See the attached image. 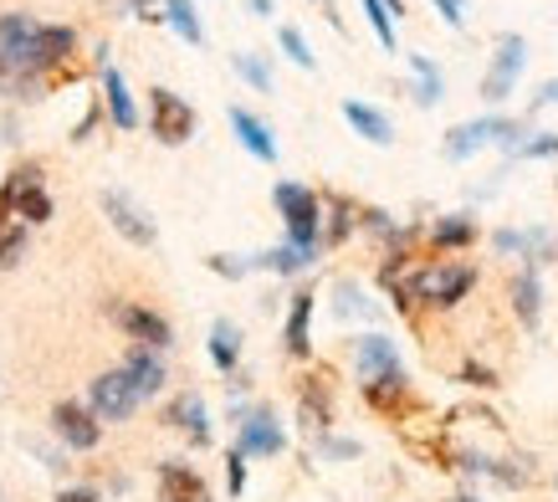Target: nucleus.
I'll return each instance as SVG.
<instances>
[{"label":"nucleus","instance_id":"f257e3e1","mask_svg":"<svg viewBox=\"0 0 558 502\" xmlns=\"http://www.w3.org/2000/svg\"><path fill=\"white\" fill-rule=\"evenodd\" d=\"M77 51L72 26H41V21L5 11L0 16V93H41V77L62 68Z\"/></svg>","mask_w":558,"mask_h":502},{"label":"nucleus","instance_id":"f03ea898","mask_svg":"<svg viewBox=\"0 0 558 502\" xmlns=\"http://www.w3.org/2000/svg\"><path fill=\"white\" fill-rule=\"evenodd\" d=\"M476 287V272L466 267V262H430V267H415V277H410V298H415V308H457L466 292Z\"/></svg>","mask_w":558,"mask_h":502},{"label":"nucleus","instance_id":"7ed1b4c3","mask_svg":"<svg viewBox=\"0 0 558 502\" xmlns=\"http://www.w3.org/2000/svg\"><path fill=\"white\" fill-rule=\"evenodd\" d=\"M271 205L277 216L288 226V241L292 247H318V231H323V201L298 180H282L271 190Z\"/></svg>","mask_w":558,"mask_h":502},{"label":"nucleus","instance_id":"20e7f679","mask_svg":"<svg viewBox=\"0 0 558 502\" xmlns=\"http://www.w3.org/2000/svg\"><path fill=\"white\" fill-rule=\"evenodd\" d=\"M492 139H497V144H502V150H518V144H523V123H518V118H502V113H487V118H472V123H457V129H451V134H446V159H472L476 150H487Z\"/></svg>","mask_w":558,"mask_h":502},{"label":"nucleus","instance_id":"39448f33","mask_svg":"<svg viewBox=\"0 0 558 502\" xmlns=\"http://www.w3.org/2000/svg\"><path fill=\"white\" fill-rule=\"evenodd\" d=\"M523 72H527V41L518 32L508 36H497V51H492V68L487 77H482V98L497 108V103H508L512 98V87L523 83Z\"/></svg>","mask_w":558,"mask_h":502},{"label":"nucleus","instance_id":"423d86ee","mask_svg":"<svg viewBox=\"0 0 558 502\" xmlns=\"http://www.w3.org/2000/svg\"><path fill=\"white\" fill-rule=\"evenodd\" d=\"M108 313H113V323H119L123 334L134 338L138 349L165 354V349H170V344H174V328H170V319H165V313H154L149 302H113Z\"/></svg>","mask_w":558,"mask_h":502},{"label":"nucleus","instance_id":"0eeeda50","mask_svg":"<svg viewBox=\"0 0 558 502\" xmlns=\"http://www.w3.org/2000/svg\"><path fill=\"white\" fill-rule=\"evenodd\" d=\"M138 405L144 401H138V390L129 385L123 369H102L98 380L87 385V410H93L98 420H129Z\"/></svg>","mask_w":558,"mask_h":502},{"label":"nucleus","instance_id":"6e6552de","mask_svg":"<svg viewBox=\"0 0 558 502\" xmlns=\"http://www.w3.org/2000/svg\"><path fill=\"white\" fill-rule=\"evenodd\" d=\"M149 129L159 144H185L195 134V108L170 87H154L149 93Z\"/></svg>","mask_w":558,"mask_h":502},{"label":"nucleus","instance_id":"1a4fd4ad","mask_svg":"<svg viewBox=\"0 0 558 502\" xmlns=\"http://www.w3.org/2000/svg\"><path fill=\"white\" fill-rule=\"evenodd\" d=\"M102 216L113 220V231H119L123 241H134V247H154V241H159L154 216L129 195V190H102Z\"/></svg>","mask_w":558,"mask_h":502},{"label":"nucleus","instance_id":"9d476101","mask_svg":"<svg viewBox=\"0 0 558 502\" xmlns=\"http://www.w3.org/2000/svg\"><path fill=\"white\" fill-rule=\"evenodd\" d=\"M51 435H57L62 446H72V452H98L102 426L83 401H57L51 405Z\"/></svg>","mask_w":558,"mask_h":502},{"label":"nucleus","instance_id":"9b49d317","mask_svg":"<svg viewBox=\"0 0 558 502\" xmlns=\"http://www.w3.org/2000/svg\"><path fill=\"white\" fill-rule=\"evenodd\" d=\"M282 446H288V431L277 426V416H271L267 405H256L252 416L241 420L236 452H241V456H277Z\"/></svg>","mask_w":558,"mask_h":502},{"label":"nucleus","instance_id":"f8f14e48","mask_svg":"<svg viewBox=\"0 0 558 502\" xmlns=\"http://www.w3.org/2000/svg\"><path fill=\"white\" fill-rule=\"evenodd\" d=\"M159 498L165 502H216L210 482L190 462H159Z\"/></svg>","mask_w":558,"mask_h":502},{"label":"nucleus","instance_id":"ddd939ff","mask_svg":"<svg viewBox=\"0 0 558 502\" xmlns=\"http://www.w3.org/2000/svg\"><path fill=\"white\" fill-rule=\"evenodd\" d=\"M123 374H129V385L138 390V401H154V395H159V390L170 385V369H165V359H159V354L154 349H129L123 354Z\"/></svg>","mask_w":558,"mask_h":502},{"label":"nucleus","instance_id":"4468645a","mask_svg":"<svg viewBox=\"0 0 558 502\" xmlns=\"http://www.w3.org/2000/svg\"><path fill=\"white\" fill-rule=\"evenodd\" d=\"M298 426H303V435H328V426H333V390L323 385V380H303V390H298Z\"/></svg>","mask_w":558,"mask_h":502},{"label":"nucleus","instance_id":"2eb2a0df","mask_svg":"<svg viewBox=\"0 0 558 502\" xmlns=\"http://www.w3.org/2000/svg\"><path fill=\"white\" fill-rule=\"evenodd\" d=\"M165 426L185 431L195 446H210V416H205V401L195 390H185V395H174V401L165 405Z\"/></svg>","mask_w":558,"mask_h":502},{"label":"nucleus","instance_id":"dca6fc26","mask_svg":"<svg viewBox=\"0 0 558 502\" xmlns=\"http://www.w3.org/2000/svg\"><path fill=\"white\" fill-rule=\"evenodd\" d=\"M354 369H359V380L395 374V369H400V349H395V338H385V334L354 338Z\"/></svg>","mask_w":558,"mask_h":502},{"label":"nucleus","instance_id":"f3484780","mask_svg":"<svg viewBox=\"0 0 558 502\" xmlns=\"http://www.w3.org/2000/svg\"><path fill=\"white\" fill-rule=\"evenodd\" d=\"M364 401L379 410V416H405L415 395H410V380L395 369V374H379V380H364Z\"/></svg>","mask_w":558,"mask_h":502},{"label":"nucleus","instance_id":"a211bd4d","mask_svg":"<svg viewBox=\"0 0 558 502\" xmlns=\"http://www.w3.org/2000/svg\"><path fill=\"white\" fill-rule=\"evenodd\" d=\"M102 108H108V118L119 123L123 134H129V129H138L134 93H129V83H123V72H119V68H108V62H102Z\"/></svg>","mask_w":558,"mask_h":502},{"label":"nucleus","instance_id":"6ab92c4d","mask_svg":"<svg viewBox=\"0 0 558 502\" xmlns=\"http://www.w3.org/2000/svg\"><path fill=\"white\" fill-rule=\"evenodd\" d=\"M231 129H236V139H241V150L246 154L277 165V134H271V123H262V118L246 113V108H231Z\"/></svg>","mask_w":558,"mask_h":502},{"label":"nucleus","instance_id":"aec40b11","mask_svg":"<svg viewBox=\"0 0 558 502\" xmlns=\"http://www.w3.org/2000/svg\"><path fill=\"white\" fill-rule=\"evenodd\" d=\"M343 118H349V129H354L359 139H369V144H395V123H389L379 108H369V103L343 98Z\"/></svg>","mask_w":558,"mask_h":502},{"label":"nucleus","instance_id":"412c9836","mask_svg":"<svg viewBox=\"0 0 558 502\" xmlns=\"http://www.w3.org/2000/svg\"><path fill=\"white\" fill-rule=\"evenodd\" d=\"M512 313L523 328H538L543 319V283H538V267H523L512 277Z\"/></svg>","mask_w":558,"mask_h":502},{"label":"nucleus","instance_id":"4be33fe9","mask_svg":"<svg viewBox=\"0 0 558 502\" xmlns=\"http://www.w3.org/2000/svg\"><path fill=\"white\" fill-rule=\"evenodd\" d=\"M307 328H313V292H298L292 308H288V328H282V344H288L292 359H307V354H313Z\"/></svg>","mask_w":558,"mask_h":502},{"label":"nucleus","instance_id":"5701e85b","mask_svg":"<svg viewBox=\"0 0 558 502\" xmlns=\"http://www.w3.org/2000/svg\"><path fill=\"white\" fill-rule=\"evenodd\" d=\"M210 364H216L220 374H236V364H241V328L231 319L210 323Z\"/></svg>","mask_w":558,"mask_h":502},{"label":"nucleus","instance_id":"b1692460","mask_svg":"<svg viewBox=\"0 0 558 502\" xmlns=\"http://www.w3.org/2000/svg\"><path fill=\"white\" fill-rule=\"evenodd\" d=\"M318 262V247H292V241H282V247H271L267 256H256L252 267H267L277 272V277H292V272H307Z\"/></svg>","mask_w":558,"mask_h":502},{"label":"nucleus","instance_id":"393cba45","mask_svg":"<svg viewBox=\"0 0 558 502\" xmlns=\"http://www.w3.org/2000/svg\"><path fill=\"white\" fill-rule=\"evenodd\" d=\"M476 241V220L472 216H440L436 226H430V247L436 251H461Z\"/></svg>","mask_w":558,"mask_h":502},{"label":"nucleus","instance_id":"a878e982","mask_svg":"<svg viewBox=\"0 0 558 502\" xmlns=\"http://www.w3.org/2000/svg\"><path fill=\"white\" fill-rule=\"evenodd\" d=\"M410 72H415V103H421V108H436V103L446 98V77H440V68L430 62V57L415 51V57H410Z\"/></svg>","mask_w":558,"mask_h":502},{"label":"nucleus","instance_id":"bb28decb","mask_svg":"<svg viewBox=\"0 0 558 502\" xmlns=\"http://www.w3.org/2000/svg\"><path fill=\"white\" fill-rule=\"evenodd\" d=\"M165 21L185 36L190 47H201L205 41V26H201V16H195V0H165Z\"/></svg>","mask_w":558,"mask_h":502},{"label":"nucleus","instance_id":"cd10ccee","mask_svg":"<svg viewBox=\"0 0 558 502\" xmlns=\"http://www.w3.org/2000/svg\"><path fill=\"white\" fill-rule=\"evenodd\" d=\"M333 313H339V319H374V313H379V308H374L369 298H364V292H359L354 283H339L333 287Z\"/></svg>","mask_w":558,"mask_h":502},{"label":"nucleus","instance_id":"c85d7f7f","mask_svg":"<svg viewBox=\"0 0 558 502\" xmlns=\"http://www.w3.org/2000/svg\"><path fill=\"white\" fill-rule=\"evenodd\" d=\"M231 68H236V77L241 83H252L256 93H271V68L256 57V51H236V57H231Z\"/></svg>","mask_w":558,"mask_h":502},{"label":"nucleus","instance_id":"c756f323","mask_svg":"<svg viewBox=\"0 0 558 502\" xmlns=\"http://www.w3.org/2000/svg\"><path fill=\"white\" fill-rule=\"evenodd\" d=\"M277 47L288 51V62H298L303 72L318 68V57H313V47H307V36L298 32V26H282V32H277Z\"/></svg>","mask_w":558,"mask_h":502},{"label":"nucleus","instance_id":"7c9ffc66","mask_svg":"<svg viewBox=\"0 0 558 502\" xmlns=\"http://www.w3.org/2000/svg\"><path fill=\"white\" fill-rule=\"evenodd\" d=\"M349 231H354V205L343 201V195H333V201H328V247L349 241Z\"/></svg>","mask_w":558,"mask_h":502},{"label":"nucleus","instance_id":"2f4dec72","mask_svg":"<svg viewBox=\"0 0 558 502\" xmlns=\"http://www.w3.org/2000/svg\"><path fill=\"white\" fill-rule=\"evenodd\" d=\"M21 256H26V226H21V220H11V226L0 231V272L21 267Z\"/></svg>","mask_w":558,"mask_h":502},{"label":"nucleus","instance_id":"473e14b6","mask_svg":"<svg viewBox=\"0 0 558 502\" xmlns=\"http://www.w3.org/2000/svg\"><path fill=\"white\" fill-rule=\"evenodd\" d=\"M364 16H369L374 36H379V47L395 51V16L385 11V0H364Z\"/></svg>","mask_w":558,"mask_h":502},{"label":"nucleus","instance_id":"72a5a7b5","mask_svg":"<svg viewBox=\"0 0 558 502\" xmlns=\"http://www.w3.org/2000/svg\"><path fill=\"white\" fill-rule=\"evenodd\" d=\"M364 452L354 435H318V456L323 462H354V456Z\"/></svg>","mask_w":558,"mask_h":502},{"label":"nucleus","instance_id":"f704fd0d","mask_svg":"<svg viewBox=\"0 0 558 502\" xmlns=\"http://www.w3.org/2000/svg\"><path fill=\"white\" fill-rule=\"evenodd\" d=\"M512 159H558V134H527L512 150Z\"/></svg>","mask_w":558,"mask_h":502},{"label":"nucleus","instance_id":"c9c22d12","mask_svg":"<svg viewBox=\"0 0 558 502\" xmlns=\"http://www.w3.org/2000/svg\"><path fill=\"white\" fill-rule=\"evenodd\" d=\"M487 477H497L502 487H527L533 482V471H523L518 462H487Z\"/></svg>","mask_w":558,"mask_h":502},{"label":"nucleus","instance_id":"e433bc0d","mask_svg":"<svg viewBox=\"0 0 558 502\" xmlns=\"http://www.w3.org/2000/svg\"><path fill=\"white\" fill-rule=\"evenodd\" d=\"M226 487H231V498H241L246 492V456L231 446V456H226Z\"/></svg>","mask_w":558,"mask_h":502},{"label":"nucleus","instance_id":"4c0bfd02","mask_svg":"<svg viewBox=\"0 0 558 502\" xmlns=\"http://www.w3.org/2000/svg\"><path fill=\"white\" fill-rule=\"evenodd\" d=\"M492 247L502 251V256H527V231H497Z\"/></svg>","mask_w":558,"mask_h":502},{"label":"nucleus","instance_id":"58836bf2","mask_svg":"<svg viewBox=\"0 0 558 502\" xmlns=\"http://www.w3.org/2000/svg\"><path fill=\"white\" fill-rule=\"evenodd\" d=\"M210 272H220V277H231V283H236V277H246V262H241V256H210Z\"/></svg>","mask_w":558,"mask_h":502},{"label":"nucleus","instance_id":"ea45409f","mask_svg":"<svg viewBox=\"0 0 558 502\" xmlns=\"http://www.w3.org/2000/svg\"><path fill=\"white\" fill-rule=\"evenodd\" d=\"M436 11H440V21H446L451 32H461V26H466V16H461V0H436Z\"/></svg>","mask_w":558,"mask_h":502},{"label":"nucleus","instance_id":"a19ab883","mask_svg":"<svg viewBox=\"0 0 558 502\" xmlns=\"http://www.w3.org/2000/svg\"><path fill=\"white\" fill-rule=\"evenodd\" d=\"M57 502H102V498H98V487H62Z\"/></svg>","mask_w":558,"mask_h":502},{"label":"nucleus","instance_id":"79ce46f5","mask_svg":"<svg viewBox=\"0 0 558 502\" xmlns=\"http://www.w3.org/2000/svg\"><path fill=\"white\" fill-rule=\"evenodd\" d=\"M98 113H102V108H87V118L77 123V129H72V139H77V144H87V134H93V123H98Z\"/></svg>","mask_w":558,"mask_h":502},{"label":"nucleus","instance_id":"37998d69","mask_svg":"<svg viewBox=\"0 0 558 502\" xmlns=\"http://www.w3.org/2000/svg\"><path fill=\"white\" fill-rule=\"evenodd\" d=\"M466 380H476V385H497V374L482 369V364H466Z\"/></svg>","mask_w":558,"mask_h":502},{"label":"nucleus","instance_id":"c03bdc74","mask_svg":"<svg viewBox=\"0 0 558 502\" xmlns=\"http://www.w3.org/2000/svg\"><path fill=\"white\" fill-rule=\"evenodd\" d=\"M548 103H558V83H543L538 98H533V108H548Z\"/></svg>","mask_w":558,"mask_h":502},{"label":"nucleus","instance_id":"a18cd8bd","mask_svg":"<svg viewBox=\"0 0 558 502\" xmlns=\"http://www.w3.org/2000/svg\"><path fill=\"white\" fill-rule=\"evenodd\" d=\"M246 5H252L256 16H271V11H277V0H246Z\"/></svg>","mask_w":558,"mask_h":502},{"label":"nucleus","instance_id":"49530a36","mask_svg":"<svg viewBox=\"0 0 558 502\" xmlns=\"http://www.w3.org/2000/svg\"><path fill=\"white\" fill-rule=\"evenodd\" d=\"M123 5H129V11H138V16H149V5H154V0H123Z\"/></svg>","mask_w":558,"mask_h":502},{"label":"nucleus","instance_id":"de8ad7c7","mask_svg":"<svg viewBox=\"0 0 558 502\" xmlns=\"http://www.w3.org/2000/svg\"><path fill=\"white\" fill-rule=\"evenodd\" d=\"M323 11H328V21H333V26H339V11H333V0H318Z\"/></svg>","mask_w":558,"mask_h":502},{"label":"nucleus","instance_id":"09e8293b","mask_svg":"<svg viewBox=\"0 0 558 502\" xmlns=\"http://www.w3.org/2000/svg\"><path fill=\"white\" fill-rule=\"evenodd\" d=\"M451 502H476V498H451Z\"/></svg>","mask_w":558,"mask_h":502},{"label":"nucleus","instance_id":"8fccbe9b","mask_svg":"<svg viewBox=\"0 0 558 502\" xmlns=\"http://www.w3.org/2000/svg\"><path fill=\"white\" fill-rule=\"evenodd\" d=\"M0 502H5V492H0Z\"/></svg>","mask_w":558,"mask_h":502}]
</instances>
